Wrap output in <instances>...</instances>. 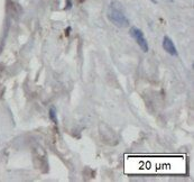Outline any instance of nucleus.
Masks as SVG:
<instances>
[{
	"label": "nucleus",
	"mask_w": 194,
	"mask_h": 182,
	"mask_svg": "<svg viewBox=\"0 0 194 182\" xmlns=\"http://www.w3.org/2000/svg\"><path fill=\"white\" fill-rule=\"evenodd\" d=\"M65 32H66V33H65V35H66V36H69V35H70V32H71V27H69V28H67Z\"/></svg>",
	"instance_id": "obj_5"
},
{
	"label": "nucleus",
	"mask_w": 194,
	"mask_h": 182,
	"mask_svg": "<svg viewBox=\"0 0 194 182\" xmlns=\"http://www.w3.org/2000/svg\"><path fill=\"white\" fill-rule=\"evenodd\" d=\"M129 34H130V36L133 37V40H136V43H137L139 47L141 48V51L145 52V53L148 52V50H149L148 42L145 38V35L141 29H139L138 27H136V26H133V27H130Z\"/></svg>",
	"instance_id": "obj_2"
},
{
	"label": "nucleus",
	"mask_w": 194,
	"mask_h": 182,
	"mask_svg": "<svg viewBox=\"0 0 194 182\" xmlns=\"http://www.w3.org/2000/svg\"><path fill=\"white\" fill-rule=\"evenodd\" d=\"M163 48L172 56H176L177 55V50H176V46L173 43V40L168 37V36H164L163 38Z\"/></svg>",
	"instance_id": "obj_3"
},
{
	"label": "nucleus",
	"mask_w": 194,
	"mask_h": 182,
	"mask_svg": "<svg viewBox=\"0 0 194 182\" xmlns=\"http://www.w3.org/2000/svg\"><path fill=\"white\" fill-rule=\"evenodd\" d=\"M48 116H50V119L55 124V125H57L58 123H57V117H56V109L55 107H50V111H48Z\"/></svg>",
	"instance_id": "obj_4"
},
{
	"label": "nucleus",
	"mask_w": 194,
	"mask_h": 182,
	"mask_svg": "<svg viewBox=\"0 0 194 182\" xmlns=\"http://www.w3.org/2000/svg\"><path fill=\"white\" fill-rule=\"evenodd\" d=\"M108 18L111 23L119 28H125L129 26V19L126 16L123 7L118 1H112L108 8Z\"/></svg>",
	"instance_id": "obj_1"
}]
</instances>
